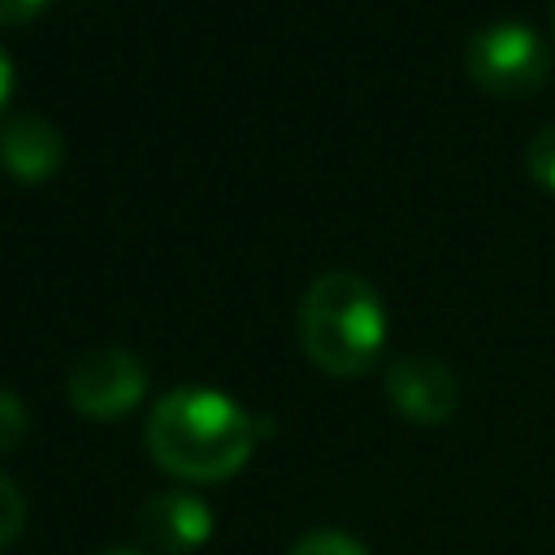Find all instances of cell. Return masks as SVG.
I'll list each match as a JSON object with an SVG mask.
<instances>
[{"mask_svg":"<svg viewBox=\"0 0 555 555\" xmlns=\"http://www.w3.org/2000/svg\"><path fill=\"white\" fill-rule=\"evenodd\" d=\"M147 455L182 481H225L256 451V421L221 390L178 386L156 399L143 429Z\"/></svg>","mask_w":555,"mask_h":555,"instance_id":"1","label":"cell"},{"mask_svg":"<svg viewBox=\"0 0 555 555\" xmlns=\"http://www.w3.org/2000/svg\"><path fill=\"white\" fill-rule=\"evenodd\" d=\"M299 343L308 360L330 377H360L386 347V308L364 273L325 269L308 282L299 312Z\"/></svg>","mask_w":555,"mask_h":555,"instance_id":"2","label":"cell"},{"mask_svg":"<svg viewBox=\"0 0 555 555\" xmlns=\"http://www.w3.org/2000/svg\"><path fill=\"white\" fill-rule=\"evenodd\" d=\"M464 69L481 91L512 100V95H529L546 82L551 48L525 22H486L468 35Z\"/></svg>","mask_w":555,"mask_h":555,"instance_id":"3","label":"cell"},{"mask_svg":"<svg viewBox=\"0 0 555 555\" xmlns=\"http://www.w3.org/2000/svg\"><path fill=\"white\" fill-rule=\"evenodd\" d=\"M69 408L87 421H117L147 395V369L130 347H95L65 377Z\"/></svg>","mask_w":555,"mask_h":555,"instance_id":"4","label":"cell"},{"mask_svg":"<svg viewBox=\"0 0 555 555\" xmlns=\"http://www.w3.org/2000/svg\"><path fill=\"white\" fill-rule=\"evenodd\" d=\"M386 399L412 425H442L460 408V382L438 356H399L386 369Z\"/></svg>","mask_w":555,"mask_h":555,"instance_id":"5","label":"cell"},{"mask_svg":"<svg viewBox=\"0 0 555 555\" xmlns=\"http://www.w3.org/2000/svg\"><path fill=\"white\" fill-rule=\"evenodd\" d=\"M139 533L147 542H156L169 555H186L199 551L212 538V512L204 499L186 494V490H169V494H152L139 507Z\"/></svg>","mask_w":555,"mask_h":555,"instance_id":"6","label":"cell"},{"mask_svg":"<svg viewBox=\"0 0 555 555\" xmlns=\"http://www.w3.org/2000/svg\"><path fill=\"white\" fill-rule=\"evenodd\" d=\"M65 160L61 130L48 117L17 113L0 126V169L13 182H48Z\"/></svg>","mask_w":555,"mask_h":555,"instance_id":"7","label":"cell"},{"mask_svg":"<svg viewBox=\"0 0 555 555\" xmlns=\"http://www.w3.org/2000/svg\"><path fill=\"white\" fill-rule=\"evenodd\" d=\"M525 165H529V178L546 191H555V121L533 130L529 147H525Z\"/></svg>","mask_w":555,"mask_h":555,"instance_id":"8","label":"cell"},{"mask_svg":"<svg viewBox=\"0 0 555 555\" xmlns=\"http://www.w3.org/2000/svg\"><path fill=\"white\" fill-rule=\"evenodd\" d=\"M286 555H369V551L343 529H317V533H304Z\"/></svg>","mask_w":555,"mask_h":555,"instance_id":"9","label":"cell"},{"mask_svg":"<svg viewBox=\"0 0 555 555\" xmlns=\"http://www.w3.org/2000/svg\"><path fill=\"white\" fill-rule=\"evenodd\" d=\"M22 529H26V499H22V490L0 473V551L13 546V542L22 538Z\"/></svg>","mask_w":555,"mask_h":555,"instance_id":"10","label":"cell"},{"mask_svg":"<svg viewBox=\"0 0 555 555\" xmlns=\"http://www.w3.org/2000/svg\"><path fill=\"white\" fill-rule=\"evenodd\" d=\"M26 429H30V412H26V403H22L17 395L0 390V455L13 451V447H22Z\"/></svg>","mask_w":555,"mask_h":555,"instance_id":"11","label":"cell"},{"mask_svg":"<svg viewBox=\"0 0 555 555\" xmlns=\"http://www.w3.org/2000/svg\"><path fill=\"white\" fill-rule=\"evenodd\" d=\"M43 9H48V0H0V26H22Z\"/></svg>","mask_w":555,"mask_h":555,"instance_id":"12","label":"cell"},{"mask_svg":"<svg viewBox=\"0 0 555 555\" xmlns=\"http://www.w3.org/2000/svg\"><path fill=\"white\" fill-rule=\"evenodd\" d=\"M13 61H9V52L0 48V113H4V104H9V95H13Z\"/></svg>","mask_w":555,"mask_h":555,"instance_id":"13","label":"cell"},{"mask_svg":"<svg viewBox=\"0 0 555 555\" xmlns=\"http://www.w3.org/2000/svg\"><path fill=\"white\" fill-rule=\"evenodd\" d=\"M100 555H139V551H100Z\"/></svg>","mask_w":555,"mask_h":555,"instance_id":"14","label":"cell"}]
</instances>
